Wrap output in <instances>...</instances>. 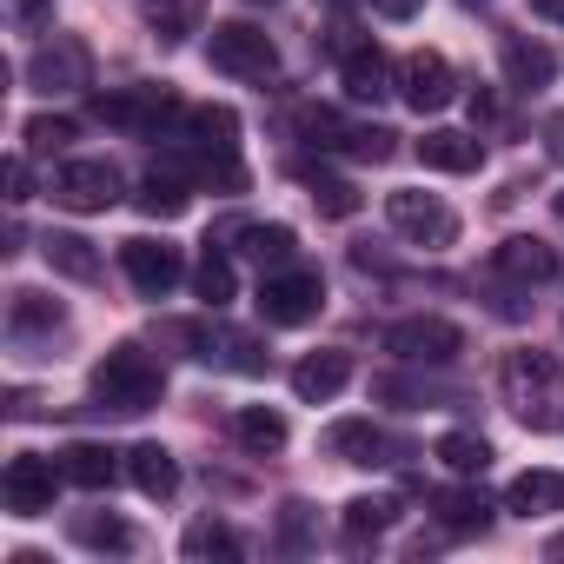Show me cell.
<instances>
[{"label":"cell","instance_id":"6da1fadb","mask_svg":"<svg viewBox=\"0 0 564 564\" xmlns=\"http://www.w3.org/2000/svg\"><path fill=\"white\" fill-rule=\"evenodd\" d=\"M498 386H505V405L518 425H531V432L564 425V366L551 352H511L498 366Z\"/></svg>","mask_w":564,"mask_h":564},{"label":"cell","instance_id":"7a4b0ae2","mask_svg":"<svg viewBox=\"0 0 564 564\" xmlns=\"http://www.w3.org/2000/svg\"><path fill=\"white\" fill-rule=\"evenodd\" d=\"M166 392V372L140 352V346H113L100 366H94V399L107 412H153Z\"/></svg>","mask_w":564,"mask_h":564},{"label":"cell","instance_id":"3957f363","mask_svg":"<svg viewBox=\"0 0 564 564\" xmlns=\"http://www.w3.org/2000/svg\"><path fill=\"white\" fill-rule=\"evenodd\" d=\"M206 61H213L219 74H232V80H265V74L279 67V47H272L259 28H246V21H219V28L206 34Z\"/></svg>","mask_w":564,"mask_h":564},{"label":"cell","instance_id":"277c9868","mask_svg":"<svg viewBox=\"0 0 564 564\" xmlns=\"http://www.w3.org/2000/svg\"><path fill=\"white\" fill-rule=\"evenodd\" d=\"M386 219H392L412 246H432V252L458 239V213H452L438 193H412V186H405V193H386Z\"/></svg>","mask_w":564,"mask_h":564},{"label":"cell","instance_id":"5b68a950","mask_svg":"<svg viewBox=\"0 0 564 564\" xmlns=\"http://www.w3.org/2000/svg\"><path fill=\"white\" fill-rule=\"evenodd\" d=\"M386 352H399V359H412V366H452V359L465 352V333H458L452 319H438V313H419V319H399V326L386 333Z\"/></svg>","mask_w":564,"mask_h":564},{"label":"cell","instance_id":"8992f818","mask_svg":"<svg viewBox=\"0 0 564 564\" xmlns=\"http://www.w3.org/2000/svg\"><path fill=\"white\" fill-rule=\"evenodd\" d=\"M319 306H326L319 272H272L259 286V319L265 326H306V319H319Z\"/></svg>","mask_w":564,"mask_h":564},{"label":"cell","instance_id":"52a82bcc","mask_svg":"<svg viewBox=\"0 0 564 564\" xmlns=\"http://www.w3.org/2000/svg\"><path fill=\"white\" fill-rule=\"evenodd\" d=\"M61 478H67V471H54V458H41V452H21V458H8L0 498H8V511H14V518H41V511H54V491H61Z\"/></svg>","mask_w":564,"mask_h":564},{"label":"cell","instance_id":"ba28073f","mask_svg":"<svg viewBox=\"0 0 564 564\" xmlns=\"http://www.w3.org/2000/svg\"><path fill=\"white\" fill-rule=\"evenodd\" d=\"M54 199H61L67 213H107V206L120 199V173H113L107 160H67L61 180H54Z\"/></svg>","mask_w":564,"mask_h":564},{"label":"cell","instance_id":"9c48e42d","mask_svg":"<svg viewBox=\"0 0 564 564\" xmlns=\"http://www.w3.org/2000/svg\"><path fill=\"white\" fill-rule=\"evenodd\" d=\"M120 265H127V279H133L147 300H166L180 286V246H166V239H127L120 246Z\"/></svg>","mask_w":564,"mask_h":564},{"label":"cell","instance_id":"30bf717a","mask_svg":"<svg viewBox=\"0 0 564 564\" xmlns=\"http://www.w3.org/2000/svg\"><path fill=\"white\" fill-rule=\"evenodd\" d=\"M399 94H405L412 113H438V107L452 100V61L432 54V47L405 54V67H399Z\"/></svg>","mask_w":564,"mask_h":564},{"label":"cell","instance_id":"8fae6325","mask_svg":"<svg viewBox=\"0 0 564 564\" xmlns=\"http://www.w3.org/2000/svg\"><path fill=\"white\" fill-rule=\"evenodd\" d=\"M173 107H180L173 87H133V94H100V100H94V113H100L107 127H127V133H153Z\"/></svg>","mask_w":564,"mask_h":564},{"label":"cell","instance_id":"7c38bea8","mask_svg":"<svg viewBox=\"0 0 564 564\" xmlns=\"http://www.w3.org/2000/svg\"><path fill=\"white\" fill-rule=\"evenodd\" d=\"M346 379H352V352H339V346H326V352H306V359L293 366V392H300L306 405H326V399H339V392H346Z\"/></svg>","mask_w":564,"mask_h":564},{"label":"cell","instance_id":"4fadbf2b","mask_svg":"<svg viewBox=\"0 0 564 564\" xmlns=\"http://www.w3.org/2000/svg\"><path fill=\"white\" fill-rule=\"evenodd\" d=\"M28 80H34L41 94H74V87H87V47H80V41L41 47V54L28 61Z\"/></svg>","mask_w":564,"mask_h":564},{"label":"cell","instance_id":"5bb4252c","mask_svg":"<svg viewBox=\"0 0 564 564\" xmlns=\"http://www.w3.org/2000/svg\"><path fill=\"white\" fill-rule=\"evenodd\" d=\"M551 74H557V61L544 41H524V34L505 41V87L511 94H538V87H551Z\"/></svg>","mask_w":564,"mask_h":564},{"label":"cell","instance_id":"9a60e30c","mask_svg":"<svg viewBox=\"0 0 564 564\" xmlns=\"http://www.w3.org/2000/svg\"><path fill=\"white\" fill-rule=\"evenodd\" d=\"M41 259L61 272V279H80V286H94L100 279V246L87 232H47L41 239Z\"/></svg>","mask_w":564,"mask_h":564},{"label":"cell","instance_id":"2e32d148","mask_svg":"<svg viewBox=\"0 0 564 564\" xmlns=\"http://www.w3.org/2000/svg\"><path fill=\"white\" fill-rule=\"evenodd\" d=\"M491 265H498L505 279H524V286H531V279H551V272H557V252H551L544 239L518 232V239H505V246L491 252Z\"/></svg>","mask_w":564,"mask_h":564},{"label":"cell","instance_id":"e0dca14e","mask_svg":"<svg viewBox=\"0 0 564 564\" xmlns=\"http://www.w3.org/2000/svg\"><path fill=\"white\" fill-rule=\"evenodd\" d=\"M419 160H425L432 173H471V166L485 160V147H478L471 133H452V127H432V133L419 140Z\"/></svg>","mask_w":564,"mask_h":564},{"label":"cell","instance_id":"ac0fdd59","mask_svg":"<svg viewBox=\"0 0 564 564\" xmlns=\"http://www.w3.org/2000/svg\"><path fill=\"white\" fill-rule=\"evenodd\" d=\"M127 478H133L147 498H173V491H180V465H173L166 445H133V452H127Z\"/></svg>","mask_w":564,"mask_h":564},{"label":"cell","instance_id":"d6986e66","mask_svg":"<svg viewBox=\"0 0 564 564\" xmlns=\"http://www.w3.org/2000/svg\"><path fill=\"white\" fill-rule=\"evenodd\" d=\"M505 505L518 518H538V511H564V471H518Z\"/></svg>","mask_w":564,"mask_h":564},{"label":"cell","instance_id":"ffe728a7","mask_svg":"<svg viewBox=\"0 0 564 564\" xmlns=\"http://www.w3.org/2000/svg\"><path fill=\"white\" fill-rule=\"evenodd\" d=\"M61 471H67L80 491H107V485H113V471H120V458H113L107 445H87V438H80V445H67V452H61Z\"/></svg>","mask_w":564,"mask_h":564},{"label":"cell","instance_id":"44dd1931","mask_svg":"<svg viewBox=\"0 0 564 564\" xmlns=\"http://www.w3.org/2000/svg\"><path fill=\"white\" fill-rule=\"evenodd\" d=\"M193 133H199L206 166H213V160H232V147H239V113H232V107H193Z\"/></svg>","mask_w":564,"mask_h":564},{"label":"cell","instance_id":"7402d4cb","mask_svg":"<svg viewBox=\"0 0 564 564\" xmlns=\"http://www.w3.org/2000/svg\"><path fill=\"white\" fill-rule=\"evenodd\" d=\"M386 87H392V61L379 47H352L346 54V94L352 100H379Z\"/></svg>","mask_w":564,"mask_h":564},{"label":"cell","instance_id":"603a6c76","mask_svg":"<svg viewBox=\"0 0 564 564\" xmlns=\"http://www.w3.org/2000/svg\"><path fill=\"white\" fill-rule=\"evenodd\" d=\"M326 452H333L339 465H372V458H379L372 419H339V425H326Z\"/></svg>","mask_w":564,"mask_h":564},{"label":"cell","instance_id":"cb8c5ba5","mask_svg":"<svg viewBox=\"0 0 564 564\" xmlns=\"http://www.w3.org/2000/svg\"><path fill=\"white\" fill-rule=\"evenodd\" d=\"M67 531H74V544H87V551H133V524L113 518V511H80Z\"/></svg>","mask_w":564,"mask_h":564},{"label":"cell","instance_id":"d4e9b609","mask_svg":"<svg viewBox=\"0 0 564 564\" xmlns=\"http://www.w3.org/2000/svg\"><path fill=\"white\" fill-rule=\"evenodd\" d=\"M67 313H61V300H47V293H14V306H8V333L14 339H34V333H54Z\"/></svg>","mask_w":564,"mask_h":564},{"label":"cell","instance_id":"484cf974","mask_svg":"<svg viewBox=\"0 0 564 564\" xmlns=\"http://www.w3.org/2000/svg\"><path fill=\"white\" fill-rule=\"evenodd\" d=\"M232 432H239V445H252V452H279V445H286V419H279L272 405H239V412H232Z\"/></svg>","mask_w":564,"mask_h":564},{"label":"cell","instance_id":"4316f807","mask_svg":"<svg viewBox=\"0 0 564 564\" xmlns=\"http://www.w3.org/2000/svg\"><path fill=\"white\" fill-rule=\"evenodd\" d=\"M432 511H438L452 531H485V524H491L485 491H438V498H432Z\"/></svg>","mask_w":564,"mask_h":564},{"label":"cell","instance_id":"83f0119b","mask_svg":"<svg viewBox=\"0 0 564 564\" xmlns=\"http://www.w3.org/2000/svg\"><path fill=\"white\" fill-rule=\"evenodd\" d=\"M193 286H199V300H206V306H226V300H232V259H226L213 239H206V252H199Z\"/></svg>","mask_w":564,"mask_h":564},{"label":"cell","instance_id":"f1b7e54d","mask_svg":"<svg viewBox=\"0 0 564 564\" xmlns=\"http://www.w3.org/2000/svg\"><path fill=\"white\" fill-rule=\"evenodd\" d=\"M438 458H445L458 478H478V471L491 465V445H485L478 432H445V438H438Z\"/></svg>","mask_w":564,"mask_h":564},{"label":"cell","instance_id":"f546056e","mask_svg":"<svg viewBox=\"0 0 564 564\" xmlns=\"http://www.w3.org/2000/svg\"><path fill=\"white\" fill-rule=\"evenodd\" d=\"M239 239H246V252H252L259 265H286V259L300 252V239H293V226H246Z\"/></svg>","mask_w":564,"mask_h":564},{"label":"cell","instance_id":"4dcf8cb0","mask_svg":"<svg viewBox=\"0 0 564 564\" xmlns=\"http://www.w3.org/2000/svg\"><path fill=\"white\" fill-rule=\"evenodd\" d=\"M186 180L180 173H147V186H140V206L153 213V219H173V213H186Z\"/></svg>","mask_w":564,"mask_h":564},{"label":"cell","instance_id":"1f68e13d","mask_svg":"<svg viewBox=\"0 0 564 564\" xmlns=\"http://www.w3.org/2000/svg\"><path fill=\"white\" fill-rule=\"evenodd\" d=\"M392 518H399V505H392V498H352V505H346V538H352V544H366V538H379Z\"/></svg>","mask_w":564,"mask_h":564},{"label":"cell","instance_id":"d6a6232c","mask_svg":"<svg viewBox=\"0 0 564 564\" xmlns=\"http://www.w3.org/2000/svg\"><path fill=\"white\" fill-rule=\"evenodd\" d=\"M306 186H313V206H319L326 219H352V213H359V186H346V180H326V173H313Z\"/></svg>","mask_w":564,"mask_h":564},{"label":"cell","instance_id":"836d02e7","mask_svg":"<svg viewBox=\"0 0 564 564\" xmlns=\"http://www.w3.org/2000/svg\"><path fill=\"white\" fill-rule=\"evenodd\" d=\"M186 557H239V538L219 524V518H199L186 531Z\"/></svg>","mask_w":564,"mask_h":564},{"label":"cell","instance_id":"e575fe53","mask_svg":"<svg viewBox=\"0 0 564 564\" xmlns=\"http://www.w3.org/2000/svg\"><path fill=\"white\" fill-rule=\"evenodd\" d=\"M21 133H28V147H34V153H54V147H67V140H74V120H61V113H34Z\"/></svg>","mask_w":564,"mask_h":564},{"label":"cell","instance_id":"d590c367","mask_svg":"<svg viewBox=\"0 0 564 564\" xmlns=\"http://www.w3.org/2000/svg\"><path fill=\"white\" fill-rule=\"evenodd\" d=\"M352 153H359V160H392V133H386V127H359V133H352Z\"/></svg>","mask_w":564,"mask_h":564},{"label":"cell","instance_id":"8d00e7d4","mask_svg":"<svg viewBox=\"0 0 564 564\" xmlns=\"http://www.w3.org/2000/svg\"><path fill=\"white\" fill-rule=\"evenodd\" d=\"M372 8H379V14H386V21H412V14H419V8H425V0H372Z\"/></svg>","mask_w":564,"mask_h":564},{"label":"cell","instance_id":"74e56055","mask_svg":"<svg viewBox=\"0 0 564 564\" xmlns=\"http://www.w3.org/2000/svg\"><path fill=\"white\" fill-rule=\"evenodd\" d=\"M8 186H14V199H28V160H8Z\"/></svg>","mask_w":564,"mask_h":564},{"label":"cell","instance_id":"f35d334b","mask_svg":"<svg viewBox=\"0 0 564 564\" xmlns=\"http://www.w3.org/2000/svg\"><path fill=\"white\" fill-rule=\"evenodd\" d=\"M531 14H544V21H564V0H524Z\"/></svg>","mask_w":564,"mask_h":564},{"label":"cell","instance_id":"ab89813d","mask_svg":"<svg viewBox=\"0 0 564 564\" xmlns=\"http://www.w3.org/2000/svg\"><path fill=\"white\" fill-rule=\"evenodd\" d=\"M544 133H551V153L564 160V113H551V127H544Z\"/></svg>","mask_w":564,"mask_h":564},{"label":"cell","instance_id":"60d3db41","mask_svg":"<svg viewBox=\"0 0 564 564\" xmlns=\"http://www.w3.org/2000/svg\"><path fill=\"white\" fill-rule=\"evenodd\" d=\"M41 8H47V0H14V14H21V21H34Z\"/></svg>","mask_w":564,"mask_h":564},{"label":"cell","instance_id":"b9f144b4","mask_svg":"<svg viewBox=\"0 0 564 564\" xmlns=\"http://www.w3.org/2000/svg\"><path fill=\"white\" fill-rule=\"evenodd\" d=\"M544 557H564V531H557V538H551V544H544Z\"/></svg>","mask_w":564,"mask_h":564},{"label":"cell","instance_id":"7bdbcfd3","mask_svg":"<svg viewBox=\"0 0 564 564\" xmlns=\"http://www.w3.org/2000/svg\"><path fill=\"white\" fill-rule=\"evenodd\" d=\"M557 219H564V193H557Z\"/></svg>","mask_w":564,"mask_h":564},{"label":"cell","instance_id":"ee69618b","mask_svg":"<svg viewBox=\"0 0 564 564\" xmlns=\"http://www.w3.org/2000/svg\"><path fill=\"white\" fill-rule=\"evenodd\" d=\"M465 8H485V0H465Z\"/></svg>","mask_w":564,"mask_h":564}]
</instances>
